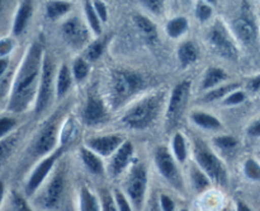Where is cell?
<instances>
[{"label":"cell","mask_w":260,"mask_h":211,"mask_svg":"<svg viewBox=\"0 0 260 211\" xmlns=\"http://www.w3.org/2000/svg\"><path fill=\"white\" fill-rule=\"evenodd\" d=\"M43 47L40 42H33L18 70L10 92L8 111L20 113L36 103L40 86L41 73L43 64Z\"/></svg>","instance_id":"6da1fadb"},{"label":"cell","mask_w":260,"mask_h":211,"mask_svg":"<svg viewBox=\"0 0 260 211\" xmlns=\"http://www.w3.org/2000/svg\"><path fill=\"white\" fill-rule=\"evenodd\" d=\"M165 97L162 93H152L135 102L122 116L121 121L127 129L144 131L155 124L164 108Z\"/></svg>","instance_id":"7a4b0ae2"},{"label":"cell","mask_w":260,"mask_h":211,"mask_svg":"<svg viewBox=\"0 0 260 211\" xmlns=\"http://www.w3.org/2000/svg\"><path fill=\"white\" fill-rule=\"evenodd\" d=\"M146 85L144 76L134 70H114L109 83L108 106L113 111L128 103Z\"/></svg>","instance_id":"3957f363"},{"label":"cell","mask_w":260,"mask_h":211,"mask_svg":"<svg viewBox=\"0 0 260 211\" xmlns=\"http://www.w3.org/2000/svg\"><path fill=\"white\" fill-rule=\"evenodd\" d=\"M194 163L211 178L213 185L226 187L229 185V172L225 163L213 152L210 145L200 137L193 139Z\"/></svg>","instance_id":"277c9868"},{"label":"cell","mask_w":260,"mask_h":211,"mask_svg":"<svg viewBox=\"0 0 260 211\" xmlns=\"http://www.w3.org/2000/svg\"><path fill=\"white\" fill-rule=\"evenodd\" d=\"M62 112H55L36 134L29 146V157L32 159H43L60 146Z\"/></svg>","instance_id":"5b68a950"},{"label":"cell","mask_w":260,"mask_h":211,"mask_svg":"<svg viewBox=\"0 0 260 211\" xmlns=\"http://www.w3.org/2000/svg\"><path fill=\"white\" fill-rule=\"evenodd\" d=\"M147 187H149V173L146 165L141 162H135L127 172L123 182V190H122L134 206L135 211H144Z\"/></svg>","instance_id":"8992f818"},{"label":"cell","mask_w":260,"mask_h":211,"mask_svg":"<svg viewBox=\"0 0 260 211\" xmlns=\"http://www.w3.org/2000/svg\"><path fill=\"white\" fill-rule=\"evenodd\" d=\"M154 162L157 172L169 183L177 192L185 195L187 186H185L184 177L179 168V163L174 158L173 153L167 146H157L154 153Z\"/></svg>","instance_id":"52a82bcc"},{"label":"cell","mask_w":260,"mask_h":211,"mask_svg":"<svg viewBox=\"0 0 260 211\" xmlns=\"http://www.w3.org/2000/svg\"><path fill=\"white\" fill-rule=\"evenodd\" d=\"M66 146L65 145H60L57 149L53 153H51L50 155H47L46 158L41 159L37 163L35 168H33L32 173L28 177L27 182L24 186V192L25 196L30 197V196L35 195L41 187L46 183V180L48 179V177L51 175V173L53 172V168L57 164L58 160L62 158L63 153H65Z\"/></svg>","instance_id":"ba28073f"},{"label":"cell","mask_w":260,"mask_h":211,"mask_svg":"<svg viewBox=\"0 0 260 211\" xmlns=\"http://www.w3.org/2000/svg\"><path fill=\"white\" fill-rule=\"evenodd\" d=\"M53 96H56V76L55 65L52 58L45 53L42 64V73H41L40 86H38L37 99L35 103L36 114H42L51 104Z\"/></svg>","instance_id":"9c48e42d"},{"label":"cell","mask_w":260,"mask_h":211,"mask_svg":"<svg viewBox=\"0 0 260 211\" xmlns=\"http://www.w3.org/2000/svg\"><path fill=\"white\" fill-rule=\"evenodd\" d=\"M190 88H192L190 80H183L173 89L167 102V107H165V122L169 130L179 122L180 117L184 113L188 101H189Z\"/></svg>","instance_id":"30bf717a"},{"label":"cell","mask_w":260,"mask_h":211,"mask_svg":"<svg viewBox=\"0 0 260 211\" xmlns=\"http://www.w3.org/2000/svg\"><path fill=\"white\" fill-rule=\"evenodd\" d=\"M66 177L62 167L55 170L50 179L46 180L43 185L42 192L40 193V205L46 210H53L60 205L61 200L65 193Z\"/></svg>","instance_id":"8fae6325"},{"label":"cell","mask_w":260,"mask_h":211,"mask_svg":"<svg viewBox=\"0 0 260 211\" xmlns=\"http://www.w3.org/2000/svg\"><path fill=\"white\" fill-rule=\"evenodd\" d=\"M109 112L106 102L96 91H89L81 109V121L88 126H99L108 121Z\"/></svg>","instance_id":"7c38bea8"},{"label":"cell","mask_w":260,"mask_h":211,"mask_svg":"<svg viewBox=\"0 0 260 211\" xmlns=\"http://www.w3.org/2000/svg\"><path fill=\"white\" fill-rule=\"evenodd\" d=\"M208 41L213 50L222 57L235 60L238 57V48L231 40L228 29L221 22H216L208 32Z\"/></svg>","instance_id":"4fadbf2b"},{"label":"cell","mask_w":260,"mask_h":211,"mask_svg":"<svg viewBox=\"0 0 260 211\" xmlns=\"http://www.w3.org/2000/svg\"><path fill=\"white\" fill-rule=\"evenodd\" d=\"M135 147L131 141H124L121 146L118 147L116 153L112 157H109L108 163L106 164L107 174L111 178H118L119 175L123 174L126 170L129 169L134 160Z\"/></svg>","instance_id":"5bb4252c"},{"label":"cell","mask_w":260,"mask_h":211,"mask_svg":"<svg viewBox=\"0 0 260 211\" xmlns=\"http://www.w3.org/2000/svg\"><path fill=\"white\" fill-rule=\"evenodd\" d=\"M126 141L124 137L119 134L102 135V136L89 137L85 141V146L93 150L102 158H109L118 150L123 142Z\"/></svg>","instance_id":"9a60e30c"},{"label":"cell","mask_w":260,"mask_h":211,"mask_svg":"<svg viewBox=\"0 0 260 211\" xmlns=\"http://www.w3.org/2000/svg\"><path fill=\"white\" fill-rule=\"evenodd\" d=\"M62 36L66 42L75 50L81 48L88 42L89 33L85 25L78 17H73L66 20L62 25Z\"/></svg>","instance_id":"2e32d148"},{"label":"cell","mask_w":260,"mask_h":211,"mask_svg":"<svg viewBox=\"0 0 260 211\" xmlns=\"http://www.w3.org/2000/svg\"><path fill=\"white\" fill-rule=\"evenodd\" d=\"M234 31L239 40L243 43L250 45L256 38V25L251 14L248 12H244L238 19L234 22Z\"/></svg>","instance_id":"e0dca14e"},{"label":"cell","mask_w":260,"mask_h":211,"mask_svg":"<svg viewBox=\"0 0 260 211\" xmlns=\"http://www.w3.org/2000/svg\"><path fill=\"white\" fill-rule=\"evenodd\" d=\"M79 154H80V159L83 162L84 167L88 169L89 173H91L93 175H98V177H102V175L106 174V163H104L103 158L101 155L94 153L93 150L86 147L85 145H83L80 147Z\"/></svg>","instance_id":"ac0fdd59"},{"label":"cell","mask_w":260,"mask_h":211,"mask_svg":"<svg viewBox=\"0 0 260 211\" xmlns=\"http://www.w3.org/2000/svg\"><path fill=\"white\" fill-rule=\"evenodd\" d=\"M189 180L193 191L196 193H198V195H202V193L207 192L213 186V182L211 180V178L194 162L190 163L189 165Z\"/></svg>","instance_id":"d6986e66"},{"label":"cell","mask_w":260,"mask_h":211,"mask_svg":"<svg viewBox=\"0 0 260 211\" xmlns=\"http://www.w3.org/2000/svg\"><path fill=\"white\" fill-rule=\"evenodd\" d=\"M33 5L32 0H24L20 4L19 9H18L17 15L14 18V23H13V33L15 36L22 35L23 31L27 27L28 22H29L30 17H32Z\"/></svg>","instance_id":"ffe728a7"},{"label":"cell","mask_w":260,"mask_h":211,"mask_svg":"<svg viewBox=\"0 0 260 211\" xmlns=\"http://www.w3.org/2000/svg\"><path fill=\"white\" fill-rule=\"evenodd\" d=\"M79 211H102L99 197L86 186L79 190Z\"/></svg>","instance_id":"44dd1931"},{"label":"cell","mask_w":260,"mask_h":211,"mask_svg":"<svg viewBox=\"0 0 260 211\" xmlns=\"http://www.w3.org/2000/svg\"><path fill=\"white\" fill-rule=\"evenodd\" d=\"M190 119H192L193 124L197 125L198 127L205 130H220L222 129L223 125L221 124L220 119L217 118L213 114L207 113V112L202 111H194L190 114Z\"/></svg>","instance_id":"7402d4cb"},{"label":"cell","mask_w":260,"mask_h":211,"mask_svg":"<svg viewBox=\"0 0 260 211\" xmlns=\"http://www.w3.org/2000/svg\"><path fill=\"white\" fill-rule=\"evenodd\" d=\"M71 84H73V74H71L69 66L63 64V65H61L60 70L56 75V97L60 99L63 96H66Z\"/></svg>","instance_id":"603a6c76"},{"label":"cell","mask_w":260,"mask_h":211,"mask_svg":"<svg viewBox=\"0 0 260 211\" xmlns=\"http://www.w3.org/2000/svg\"><path fill=\"white\" fill-rule=\"evenodd\" d=\"M172 153L179 164H184L188 160V144L187 139L182 132H175L172 140Z\"/></svg>","instance_id":"cb8c5ba5"},{"label":"cell","mask_w":260,"mask_h":211,"mask_svg":"<svg viewBox=\"0 0 260 211\" xmlns=\"http://www.w3.org/2000/svg\"><path fill=\"white\" fill-rule=\"evenodd\" d=\"M71 7L73 4L68 0H48L46 3V14L51 20H56L70 12Z\"/></svg>","instance_id":"d4e9b609"},{"label":"cell","mask_w":260,"mask_h":211,"mask_svg":"<svg viewBox=\"0 0 260 211\" xmlns=\"http://www.w3.org/2000/svg\"><path fill=\"white\" fill-rule=\"evenodd\" d=\"M178 58H179L180 65L183 68H187L198 60V48L192 42L182 43L178 48Z\"/></svg>","instance_id":"484cf974"},{"label":"cell","mask_w":260,"mask_h":211,"mask_svg":"<svg viewBox=\"0 0 260 211\" xmlns=\"http://www.w3.org/2000/svg\"><path fill=\"white\" fill-rule=\"evenodd\" d=\"M228 75H226L225 71L220 68H210L206 73L205 78H203L202 88L205 91H211V89L216 88V86H220V84L223 80H226Z\"/></svg>","instance_id":"4316f807"},{"label":"cell","mask_w":260,"mask_h":211,"mask_svg":"<svg viewBox=\"0 0 260 211\" xmlns=\"http://www.w3.org/2000/svg\"><path fill=\"white\" fill-rule=\"evenodd\" d=\"M135 24L139 28L140 32L144 35V37L149 41H155L157 37V31L156 25L152 20H150L149 18L145 17V15L137 14L135 15Z\"/></svg>","instance_id":"83f0119b"},{"label":"cell","mask_w":260,"mask_h":211,"mask_svg":"<svg viewBox=\"0 0 260 211\" xmlns=\"http://www.w3.org/2000/svg\"><path fill=\"white\" fill-rule=\"evenodd\" d=\"M18 140H19L18 134H10L9 136L0 140V168L5 164V162L13 154L18 144Z\"/></svg>","instance_id":"f1b7e54d"},{"label":"cell","mask_w":260,"mask_h":211,"mask_svg":"<svg viewBox=\"0 0 260 211\" xmlns=\"http://www.w3.org/2000/svg\"><path fill=\"white\" fill-rule=\"evenodd\" d=\"M239 88V84L234 83V84H226V85H221V86H216V88L211 89L206 93L205 98L203 101L210 103V102H215V101H220V99L226 98L231 92H234L235 89Z\"/></svg>","instance_id":"f546056e"},{"label":"cell","mask_w":260,"mask_h":211,"mask_svg":"<svg viewBox=\"0 0 260 211\" xmlns=\"http://www.w3.org/2000/svg\"><path fill=\"white\" fill-rule=\"evenodd\" d=\"M188 29V20L185 17H175L167 24V33L169 37L178 38L184 35Z\"/></svg>","instance_id":"4dcf8cb0"},{"label":"cell","mask_w":260,"mask_h":211,"mask_svg":"<svg viewBox=\"0 0 260 211\" xmlns=\"http://www.w3.org/2000/svg\"><path fill=\"white\" fill-rule=\"evenodd\" d=\"M85 17L88 20V24L90 27V29L95 33L96 36H99L102 33V20L99 19L98 14H96L95 9L93 7V2L90 0H85Z\"/></svg>","instance_id":"1f68e13d"},{"label":"cell","mask_w":260,"mask_h":211,"mask_svg":"<svg viewBox=\"0 0 260 211\" xmlns=\"http://www.w3.org/2000/svg\"><path fill=\"white\" fill-rule=\"evenodd\" d=\"M107 41H108V37L99 38V40L94 41L93 43H90L85 51V60L91 61V63L98 60V58L103 55L104 50H106Z\"/></svg>","instance_id":"d6a6232c"},{"label":"cell","mask_w":260,"mask_h":211,"mask_svg":"<svg viewBox=\"0 0 260 211\" xmlns=\"http://www.w3.org/2000/svg\"><path fill=\"white\" fill-rule=\"evenodd\" d=\"M99 201H101L102 211H118L113 191L108 188H102L99 193Z\"/></svg>","instance_id":"836d02e7"},{"label":"cell","mask_w":260,"mask_h":211,"mask_svg":"<svg viewBox=\"0 0 260 211\" xmlns=\"http://www.w3.org/2000/svg\"><path fill=\"white\" fill-rule=\"evenodd\" d=\"M243 170L244 174H245V177L248 178V179L255 180V182L260 180V164L254 159V158H248V159L245 160Z\"/></svg>","instance_id":"e575fe53"},{"label":"cell","mask_w":260,"mask_h":211,"mask_svg":"<svg viewBox=\"0 0 260 211\" xmlns=\"http://www.w3.org/2000/svg\"><path fill=\"white\" fill-rule=\"evenodd\" d=\"M213 144L221 150H225V152H230L234 150L238 146L239 141L236 137L230 136V135H221V136H216L213 139Z\"/></svg>","instance_id":"d590c367"},{"label":"cell","mask_w":260,"mask_h":211,"mask_svg":"<svg viewBox=\"0 0 260 211\" xmlns=\"http://www.w3.org/2000/svg\"><path fill=\"white\" fill-rule=\"evenodd\" d=\"M89 74V65L85 58L78 57L73 64V75L78 81L84 80Z\"/></svg>","instance_id":"8d00e7d4"},{"label":"cell","mask_w":260,"mask_h":211,"mask_svg":"<svg viewBox=\"0 0 260 211\" xmlns=\"http://www.w3.org/2000/svg\"><path fill=\"white\" fill-rule=\"evenodd\" d=\"M15 127H17V119H15L14 117H0V140L9 136Z\"/></svg>","instance_id":"74e56055"},{"label":"cell","mask_w":260,"mask_h":211,"mask_svg":"<svg viewBox=\"0 0 260 211\" xmlns=\"http://www.w3.org/2000/svg\"><path fill=\"white\" fill-rule=\"evenodd\" d=\"M212 15V8L210 4H207L203 0H200L196 5V17L198 18L200 22H207Z\"/></svg>","instance_id":"f35d334b"},{"label":"cell","mask_w":260,"mask_h":211,"mask_svg":"<svg viewBox=\"0 0 260 211\" xmlns=\"http://www.w3.org/2000/svg\"><path fill=\"white\" fill-rule=\"evenodd\" d=\"M114 198H116L117 207H118V211H135L134 206L129 202V200L127 198V196L124 195L122 190H114L113 191Z\"/></svg>","instance_id":"ab89813d"},{"label":"cell","mask_w":260,"mask_h":211,"mask_svg":"<svg viewBox=\"0 0 260 211\" xmlns=\"http://www.w3.org/2000/svg\"><path fill=\"white\" fill-rule=\"evenodd\" d=\"M246 99V94L243 91H234L229 94L226 98H223V104L229 107L239 106V104L244 103Z\"/></svg>","instance_id":"60d3db41"},{"label":"cell","mask_w":260,"mask_h":211,"mask_svg":"<svg viewBox=\"0 0 260 211\" xmlns=\"http://www.w3.org/2000/svg\"><path fill=\"white\" fill-rule=\"evenodd\" d=\"M157 198H159V205L161 211H177V205H175L172 196L167 195V193H160V195H157Z\"/></svg>","instance_id":"b9f144b4"},{"label":"cell","mask_w":260,"mask_h":211,"mask_svg":"<svg viewBox=\"0 0 260 211\" xmlns=\"http://www.w3.org/2000/svg\"><path fill=\"white\" fill-rule=\"evenodd\" d=\"M142 5L154 14H160L164 9L165 0H141Z\"/></svg>","instance_id":"7bdbcfd3"},{"label":"cell","mask_w":260,"mask_h":211,"mask_svg":"<svg viewBox=\"0 0 260 211\" xmlns=\"http://www.w3.org/2000/svg\"><path fill=\"white\" fill-rule=\"evenodd\" d=\"M13 205H14L15 211H33L27 200L19 193H13Z\"/></svg>","instance_id":"ee69618b"},{"label":"cell","mask_w":260,"mask_h":211,"mask_svg":"<svg viewBox=\"0 0 260 211\" xmlns=\"http://www.w3.org/2000/svg\"><path fill=\"white\" fill-rule=\"evenodd\" d=\"M93 7L98 14L99 19L102 22H107L108 20V9H107V5L104 4L103 0H93Z\"/></svg>","instance_id":"f6af8a7d"},{"label":"cell","mask_w":260,"mask_h":211,"mask_svg":"<svg viewBox=\"0 0 260 211\" xmlns=\"http://www.w3.org/2000/svg\"><path fill=\"white\" fill-rule=\"evenodd\" d=\"M246 132L250 137H260V118H256L255 121L251 122L246 129Z\"/></svg>","instance_id":"bcb514c9"},{"label":"cell","mask_w":260,"mask_h":211,"mask_svg":"<svg viewBox=\"0 0 260 211\" xmlns=\"http://www.w3.org/2000/svg\"><path fill=\"white\" fill-rule=\"evenodd\" d=\"M12 48H13V42L10 40L5 38V40L0 41V58L5 57V56L12 51Z\"/></svg>","instance_id":"7dc6e473"},{"label":"cell","mask_w":260,"mask_h":211,"mask_svg":"<svg viewBox=\"0 0 260 211\" xmlns=\"http://www.w3.org/2000/svg\"><path fill=\"white\" fill-rule=\"evenodd\" d=\"M147 210L149 211H161L159 205V198H157L156 193H152L151 197H150L149 202H147Z\"/></svg>","instance_id":"c3c4849f"},{"label":"cell","mask_w":260,"mask_h":211,"mask_svg":"<svg viewBox=\"0 0 260 211\" xmlns=\"http://www.w3.org/2000/svg\"><path fill=\"white\" fill-rule=\"evenodd\" d=\"M248 89L250 92H255V93L256 92H260V75L249 80Z\"/></svg>","instance_id":"681fc988"},{"label":"cell","mask_w":260,"mask_h":211,"mask_svg":"<svg viewBox=\"0 0 260 211\" xmlns=\"http://www.w3.org/2000/svg\"><path fill=\"white\" fill-rule=\"evenodd\" d=\"M235 211H254L245 201L243 200H236V205H235Z\"/></svg>","instance_id":"f907efd6"},{"label":"cell","mask_w":260,"mask_h":211,"mask_svg":"<svg viewBox=\"0 0 260 211\" xmlns=\"http://www.w3.org/2000/svg\"><path fill=\"white\" fill-rule=\"evenodd\" d=\"M8 65H9V61H8V58H5V57L0 58V78H2V76L4 75L5 71H7Z\"/></svg>","instance_id":"816d5d0a"},{"label":"cell","mask_w":260,"mask_h":211,"mask_svg":"<svg viewBox=\"0 0 260 211\" xmlns=\"http://www.w3.org/2000/svg\"><path fill=\"white\" fill-rule=\"evenodd\" d=\"M4 193H5V186H4V183L0 180V205H2L3 198H4Z\"/></svg>","instance_id":"f5cc1de1"},{"label":"cell","mask_w":260,"mask_h":211,"mask_svg":"<svg viewBox=\"0 0 260 211\" xmlns=\"http://www.w3.org/2000/svg\"><path fill=\"white\" fill-rule=\"evenodd\" d=\"M203 2H206L207 4H210V5H215L216 3H217V0H203Z\"/></svg>","instance_id":"db71d44e"},{"label":"cell","mask_w":260,"mask_h":211,"mask_svg":"<svg viewBox=\"0 0 260 211\" xmlns=\"http://www.w3.org/2000/svg\"><path fill=\"white\" fill-rule=\"evenodd\" d=\"M218 211H233V210H231V207H229V206H226V207H221Z\"/></svg>","instance_id":"11a10c76"},{"label":"cell","mask_w":260,"mask_h":211,"mask_svg":"<svg viewBox=\"0 0 260 211\" xmlns=\"http://www.w3.org/2000/svg\"><path fill=\"white\" fill-rule=\"evenodd\" d=\"M178 211H189V208H187V207H182V208H179V210Z\"/></svg>","instance_id":"9f6ffc18"},{"label":"cell","mask_w":260,"mask_h":211,"mask_svg":"<svg viewBox=\"0 0 260 211\" xmlns=\"http://www.w3.org/2000/svg\"><path fill=\"white\" fill-rule=\"evenodd\" d=\"M0 10H2V3H0Z\"/></svg>","instance_id":"6f0895ef"},{"label":"cell","mask_w":260,"mask_h":211,"mask_svg":"<svg viewBox=\"0 0 260 211\" xmlns=\"http://www.w3.org/2000/svg\"><path fill=\"white\" fill-rule=\"evenodd\" d=\"M144 211H149V210H147V208H145V210Z\"/></svg>","instance_id":"680465c9"}]
</instances>
